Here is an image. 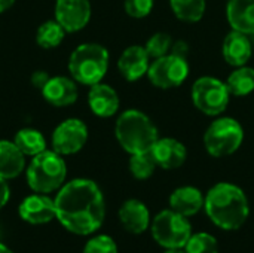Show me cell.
<instances>
[{"label":"cell","instance_id":"cell-2","mask_svg":"<svg viewBox=\"0 0 254 253\" xmlns=\"http://www.w3.org/2000/svg\"><path fill=\"white\" fill-rule=\"evenodd\" d=\"M204 212L217 228L237 231L250 216V203L246 192L238 185L220 182L208 189Z\"/></svg>","mask_w":254,"mask_h":253},{"label":"cell","instance_id":"cell-19","mask_svg":"<svg viewBox=\"0 0 254 253\" xmlns=\"http://www.w3.org/2000/svg\"><path fill=\"white\" fill-rule=\"evenodd\" d=\"M170 209L186 216H195L201 210H204L205 195L195 186H180L174 189L170 195Z\"/></svg>","mask_w":254,"mask_h":253},{"label":"cell","instance_id":"cell-21","mask_svg":"<svg viewBox=\"0 0 254 253\" xmlns=\"http://www.w3.org/2000/svg\"><path fill=\"white\" fill-rule=\"evenodd\" d=\"M25 170V155L18 149L13 140H0V177L16 179Z\"/></svg>","mask_w":254,"mask_h":253},{"label":"cell","instance_id":"cell-6","mask_svg":"<svg viewBox=\"0 0 254 253\" xmlns=\"http://www.w3.org/2000/svg\"><path fill=\"white\" fill-rule=\"evenodd\" d=\"M202 140L205 151L211 157H229L241 148L244 142V128L234 118H217L207 127Z\"/></svg>","mask_w":254,"mask_h":253},{"label":"cell","instance_id":"cell-33","mask_svg":"<svg viewBox=\"0 0 254 253\" xmlns=\"http://www.w3.org/2000/svg\"><path fill=\"white\" fill-rule=\"evenodd\" d=\"M171 54H176V55H179V57L188 58L189 45H188L185 40H177V42H174L173 46H171Z\"/></svg>","mask_w":254,"mask_h":253},{"label":"cell","instance_id":"cell-25","mask_svg":"<svg viewBox=\"0 0 254 253\" xmlns=\"http://www.w3.org/2000/svg\"><path fill=\"white\" fill-rule=\"evenodd\" d=\"M174 15L185 22H198L205 13V0H170Z\"/></svg>","mask_w":254,"mask_h":253},{"label":"cell","instance_id":"cell-30","mask_svg":"<svg viewBox=\"0 0 254 253\" xmlns=\"http://www.w3.org/2000/svg\"><path fill=\"white\" fill-rule=\"evenodd\" d=\"M124 9L128 16L141 19L153 9V0H124Z\"/></svg>","mask_w":254,"mask_h":253},{"label":"cell","instance_id":"cell-8","mask_svg":"<svg viewBox=\"0 0 254 253\" xmlns=\"http://www.w3.org/2000/svg\"><path fill=\"white\" fill-rule=\"evenodd\" d=\"M193 106L207 116L222 115L231 98V92L226 82H222L213 76H202L195 81L190 91Z\"/></svg>","mask_w":254,"mask_h":253},{"label":"cell","instance_id":"cell-24","mask_svg":"<svg viewBox=\"0 0 254 253\" xmlns=\"http://www.w3.org/2000/svg\"><path fill=\"white\" fill-rule=\"evenodd\" d=\"M65 34L67 31L57 19H49L39 25L36 31V42L43 49H54L63 43Z\"/></svg>","mask_w":254,"mask_h":253},{"label":"cell","instance_id":"cell-1","mask_svg":"<svg viewBox=\"0 0 254 253\" xmlns=\"http://www.w3.org/2000/svg\"><path fill=\"white\" fill-rule=\"evenodd\" d=\"M58 222L74 236L97 233L106 219V200L100 186L91 179L65 182L54 198Z\"/></svg>","mask_w":254,"mask_h":253},{"label":"cell","instance_id":"cell-14","mask_svg":"<svg viewBox=\"0 0 254 253\" xmlns=\"http://www.w3.org/2000/svg\"><path fill=\"white\" fill-rule=\"evenodd\" d=\"M150 63V57L147 55L144 46L131 45L121 54L118 60V70L128 82H135L147 75Z\"/></svg>","mask_w":254,"mask_h":253},{"label":"cell","instance_id":"cell-7","mask_svg":"<svg viewBox=\"0 0 254 253\" xmlns=\"http://www.w3.org/2000/svg\"><path fill=\"white\" fill-rule=\"evenodd\" d=\"M150 233L153 240L161 248L183 249L193 231L189 218L167 209L153 218L150 224Z\"/></svg>","mask_w":254,"mask_h":253},{"label":"cell","instance_id":"cell-26","mask_svg":"<svg viewBox=\"0 0 254 253\" xmlns=\"http://www.w3.org/2000/svg\"><path fill=\"white\" fill-rule=\"evenodd\" d=\"M158 164L153 158L152 149L141 154H134L129 158V171L138 180H146L153 176Z\"/></svg>","mask_w":254,"mask_h":253},{"label":"cell","instance_id":"cell-35","mask_svg":"<svg viewBox=\"0 0 254 253\" xmlns=\"http://www.w3.org/2000/svg\"><path fill=\"white\" fill-rule=\"evenodd\" d=\"M0 253H13L7 246H4L3 243H0Z\"/></svg>","mask_w":254,"mask_h":253},{"label":"cell","instance_id":"cell-13","mask_svg":"<svg viewBox=\"0 0 254 253\" xmlns=\"http://www.w3.org/2000/svg\"><path fill=\"white\" fill-rule=\"evenodd\" d=\"M40 92L43 100L55 107L71 106L79 97L77 82L68 76H51Z\"/></svg>","mask_w":254,"mask_h":253},{"label":"cell","instance_id":"cell-32","mask_svg":"<svg viewBox=\"0 0 254 253\" xmlns=\"http://www.w3.org/2000/svg\"><path fill=\"white\" fill-rule=\"evenodd\" d=\"M10 198V188L7 185V180L0 177V210L7 204Z\"/></svg>","mask_w":254,"mask_h":253},{"label":"cell","instance_id":"cell-36","mask_svg":"<svg viewBox=\"0 0 254 253\" xmlns=\"http://www.w3.org/2000/svg\"><path fill=\"white\" fill-rule=\"evenodd\" d=\"M164 253H186L185 249H165Z\"/></svg>","mask_w":254,"mask_h":253},{"label":"cell","instance_id":"cell-10","mask_svg":"<svg viewBox=\"0 0 254 253\" xmlns=\"http://www.w3.org/2000/svg\"><path fill=\"white\" fill-rule=\"evenodd\" d=\"M89 137L86 124L79 118H68L58 124L51 136V145L55 152L63 157L80 152Z\"/></svg>","mask_w":254,"mask_h":253},{"label":"cell","instance_id":"cell-17","mask_svg":"<svg viewBox=\"0 0 254 253\" xmlns=\"http://www.w3.org/2000/svg\"><path fill=\"white\" fill-rule=\"evenodd\" d=\"M152 154L158 167L164 170H176L182 167L188 158L186 146L180 140L173 137L158 139L152 148Z\"/></svg>","mask_w":254,"mask_h":253},{"label":"cell","instance_id":"cell-28","mask_svg":"<svg viewBox=\"0 0 254 253\" xmlns=\"http://www.w3.org/2000/svg\"><path fill=\"white\" fill-rule=\"evenodd\" d=\"M173 43L174 42H173L171 34L164 33V31H158L149 37V40L144 45V49H146L147 55L150 57V60H156L159 57L170 54Z\"/></svg>","mask_w":254,"mask_h":253},{"label":"cell","instance_id":"cell-15","mask_svg":"<svg viewBox=\"0 0 254 253\" xmlns=\"http://www.w3.org/2000/svg\"><path fill=\"white\" fill-rule=\"evenodd\" d=\"M118 216L124 230L135 236H140L144 231H147V228H150L152 224L147 206L137 198H129L124 201L122 206L119 207Z\"/></svg>","mask_w":254,"mask_h":253},{"label":"cell","instance_id":"cell-29","mask_svg":"<svg viewBox=\"0 0 254 253\" xmlns=\"http://www.w3.org/2000/svg\"><path fill=\"white\" fill-rule=\"evenodd\" d=\"M82 253H119L118 252V245L116 242L106 234H98L91 237Z\"/></svg>","mask_w":254,"mask_h":253},{"label":"cell","instance_id":"cell-27","mask_svg":"<svg viewBox=\"0 0 254 253\" xmlns=\"http://www.w3.org/2000/svg\"><path fill=\"white\" fill-rule=\"evenodd\" d=\"M183 249L186 253H219L220 251L217 239L204 231L192 233Z\"/></svg>","mask_w":254,"mask_h":253},{"label":"cell","instance_id":"cell-34","mask_svg":"<svg viewBox=\"0 0 254 253\" xmlns=\"http://www.w3.org/2000/svg\"><path fill=\"white\" fill-rule=\"evenodd\" d=\"M16 0H0V13L9 10L13 4H15Z\"/></svg>","mask_w":254,"mask_h":253},{"label":"cell","instance_id":"cell-11","mask_svg":"<svg viewBox=\"0 0 254 253\" xmlns=\"http://www.w3.org/2000/svg\"><path fill=\"white\" fill-rule=\"evenodd\" d=\"M92 15L89 0H55L54 19H57L67 33L83 30Z\"/></svg>","mask_w":254,"mask_h":253},{"label":"cell","instance_id":"cell-4","mask_svg":"<svg viewBox=\"0 0 254 253\" xmlns=\"http://www.w3.org/2000/svg\"><path fill=\"white\" fill-rule=\"evenodd\" d=\"M110 55L106 46L86 42L73 49L68 57V73L80 85L92 86L103 82L109 70Z\"/></svg>","mask_w":254,"mask_h":253},{"label":"cell","instance_id":"cell-20","mask_svg":"<svg viewBox=\"0 0 254 253\" xmlns=\"http://www.w3.org/2000/svg\"><path fill=\"white\" fill-rule=\"evenodd\" d=\"M226 18L232 30L247 36L254 34V0H229Z\"/></svg>","mask_w":254,"mask_h":253},{"label":"cell","instance_id":"cell-31","mask_svg":"<svg viewBox=\"0 0 254 253\" xmlns=\"http://www.w3.org/2000/svg\"><path fill=\"white\" fill-rule=\"evenodd\" d=\"M49 78L51 76L46 70H34L30 76V84H31V86L42 89L45 86V84L49 81Z\"/></svg>","mask_w":254,"mask_h":253},{"label":"cell","instance_id":"cell-3","mask_svg":"<svg viewBox=\"0 0 254 253\" xmlns=\"http://www.w3.org/2000/svg\"><path fill=\"white\" fill-rule=\"evenodd\" d=\"M115 136L121 148L129 155L150 151L159 139L152 119L138 109H128L119 115L115 124Z\"/></svg>","mask_w":254,"mask_h":253},{"label":"cell","instance_id":"cell-5","mask_svg":"<svg viewBox=\"0 0 254 253\" xmlns=\"http://www.w3.org/2000/svg\"><path fill=\"white\" fill-rule=\"evenodd\" d=\"M67 177V164L64 157L54 149H45L43 152L31 157L28 167L25 169V179L33 192L51 194L58 191Z\"/></svg>","mask_w":254,"mask_h":253},{"label":"cell","instance_id":"cell-9","mask_svg":"<svg viewBox=\"0 0 254 253\" xmlns=\"http://www.w3.org/2000/svg\"><path fill=\"white\" fill-rule=\"evenodd\" d=\"M189 76L188 58L176 54H167L150 63L147 78L150 84L161 89H171L180 86Z\"/></svg>","mask_w":254,"mask_h":253},{"label":"cell","instance_id":"cell-22","mask_svg":"<svg viewBox=\"0 0 254 253\" xmlns=\"http://www.w3.org/2000/svg\"><path fill=\"white\" fill-rule=\"evenodd\" d=\"M13 143L25 157H34L46 149L45 136L34 128H21L15 134Z\"/></svg>","mask_w":254,"mask_h":253},{"label":"cell","instance_id":"cell-12","mask_svg":"<svg viewBox=\"0 0 254 253\" xmlns=\"http://www.w3.org/2000/svg\"><path fill=\"white\" fill-rule=\"evenodd\" d=\"M19 218L30 225H45L57 219L55 201L48 194L34 192L25 197L18 207Z\"/></svg>","mask_w":254,"mask_h":253},{"label":"cell","instance_id":"cell-23","mask_svg":"<svg viewBox=\"0 0 254 253\" xmlns=\"http://www.w3.org/2000/svg\"><path fill=\"white\" fill-rule=\"evenodd\" d=\"M226 86L231 95L246 97L254 91V69L249 66L237 67L226 79Z\"/></svg>","mask_w":254,"mask_h":253},{"label":"cell","instance_id":"cell-16","mask_svg":"<svg viewBox=\"0 0 254 253\" xmlns=\"http://www.w3.org/2000/svg\"><path fill=\"white\" fill-rule=\"evenodd\" d=\"M88 106L91 112L98 118H112L118 113L121 100L116 89L104 82L89 86Z\"/></svg>","mask_w":254,"mask_h":253},{"label":"cell","instance_id":"cell-18","mask_svg":"<svg viewBox=\"0 0 254 253\" xmlns=\"http://www.w3.org/2000/svg\"><path fill=\"white\" fill-rule=\"evenodd\" d=\"M223 58L229 66L241 67L249 63L253 54V46L247 34L232 30L226 34L222 46Z\"/></svg>","mask_w":254,"mask_h":253}]
</instances>
